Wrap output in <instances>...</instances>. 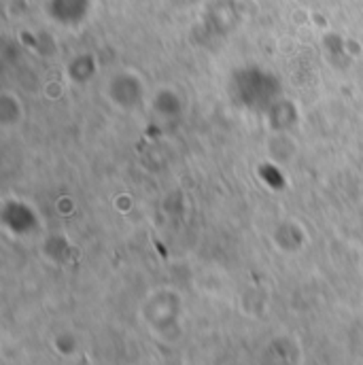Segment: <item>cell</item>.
I'll use <instances>...</instances> for the list:
<instances>
[{
    "mask_svg": "<svg viewBox=\"0 0 363 365\" xmlns=\"http://www.w3.org/2000/svg\"><path fill=\"white\" fill-rule=\"evenodd\" d=\"M145 83L134 71H119L106 81L108 102L119 110H134L145 102Z\"/></svg>",
    "mask_w": 363,
    "mask_h": 365,
    "instance_id": "2",
    "label": "cell"
},
{
    "mask_svg": "<svg viewBox=\"0 0 363 365\" xmlns=\"http://www.w3.org/2000/svg\"><path fill=\"white\" fill-rule=\"evenodd\" d=\"M140 317L149 331L164 342L181 338L185 306L181 295L173 289H158L147 295L140 308Z\"/></svg>",
    "mask_w": 363,
    "mask_h": 365,
    "instance_id": "1",
    "label": "cell"
},
{
    "mask_svg": "<svg viewBox=\"0 0 363 365\" xmlns=\"http://www.w3.org/2000/svg\"><path fill=\"white\" fill-rule=\"evenodd\" d=\"M270 242L282 255H297L308 245V232L297 219L287 217L274 225L270 232Z\"/></svg>",
    "mask_w": 363,
    "mask_h": 365,
    "instance_id": "4",
    "label": "cell"
},
{
    "mask_svg": "<svg viewBox=\"0 0 363 365\" xmlns=\"http://www.w3.org/2000/svg\"><path fill=\"white\" fill-rule=\"evenodd\" d=\"M260 365H302L304 349L302 342L291 334H276L266 340L257 355Z\"/></svg>",
    "mask_w": 363,
    "mask_h": 365,
    "instance_id": "3",
    "label": "cell"
},
{
    "mask_svg": "<svg viewBox=\"0 0 363 365\" xmlns=\"http://www.w3.org/2000/svg\"><path fill=\"white\" fill-rule=\"evenodd\" d=\"M45 11L58 26L77 28L90 17L91 0H47Z\"/></svg>",
    "mask_w": 363,
    "mask_h": 365,
    "instance_id": "5",
    "label": "cell"
},
{
    "mask_svg": "<svg viewBox=\"0 0 363 365\" xmlns=\"http://www.w3.org/2000/svg\"><path fill=\"white\" fill-rule=\"evenodd\" d=\"M26 117L24 102L19 93L15 91H2L0 93V130L2 132H13L21 125Z\"/></svg>",
    "mask_w": 363,
    "mask_h": 365,
    "instance_id": "6",
    "label": "cell"
}]
</instances>
